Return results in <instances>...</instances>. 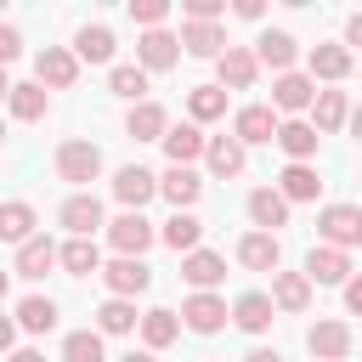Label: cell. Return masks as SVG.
Listing matches in <instances>:
<instances>
[{"instance_id":"cell-25","label":"cell","mask_w":362,"mask_h":362,"mask_svg":"<svg viewBox=\"0 0 362 362\" xmlns=\"http://www.w3.org/2000/svg\"><path fill=\"white\" fill-rule=\"evenodd\" d=\"M272 317H277V305H272L266 294H238V300H232V322H238L243 334H266Z\"/></svg>"},{"instance_id":"cell-37","label":"cell","mask_w":362,"mask_h":362,"mask_svg":"<svg viewBox=\"0 0 362 362\" xmlns=\"http://www.w3.org/2000/svg\"><path fill=\"white\" fill-rule=\"evenodd\" d=\"M187 113H192V124L221 119V113H226V90H221V85H192V90H187Z\"/></svg>"},{"instance_id":"cell-22","label":"cell","mask_w":362,"mask_h":362,"mask_svg":"<svg viewBox=\"0 0 362 362\" xmlns=\"http://www.w3.org/2000/svg\"><path fill=\"white\" fill-rule=\"evenodd\" d=\"M277 192H283V204H311V198L322 192V175H317L311 164H288V170L277 175Z\"/></svg>"},{"instance_id":"cell-36","label":"cell","mask_w":362,"mask_h":362,"mask_svg":"<svg viewBox=\"0 0 362 362\" xmlns=\"http://www.w3.org/2000/svg\"><path fill=\"white\" fill-rule=\"evenodd\" d=\"M130 328H141L136 300H102L96 305V334H130Z\"/></svg>"},{"instance_id":"cell-47","label":"cell","mask_w":362,"mask_h":362,"mask_svg":"<svg viewBox=\"0 0 362 362\" xmlns=\"http://www.w3.org/2000/svg\"><path fill=\"white\" fill-rule=\"evenodd\" d=\"M345 45H362V11L345 17Z\"/></svg>"},{"instance_id":"cell-39","label":"cell","mask_w":362,"mask_h":362,"mask_svg":"<svg viewBox=\"0 0 362 362\" xmlns=\"http://www.w3.org/2000/svg\"><path fill=\"white\" fill-rule=\"evenodd\" d=\"M6 102H11V113H17L23 124L45 119V107H51V102H45V85H11V96H6Z\"/></svg>"},{"instance_id":"cell-3","label":"cell","mask_w":362,"mask_h":362,"mask_svg":"<svg viewBox=\"0 0 362 362\" xmlns=\"http://www.w3.org/2000/svg\"><path fill=\"white\" fill-rule=\"evenodd\" d=\"M317 232H322L328 249H351V243H362V204H328V209L317 215Z\"/></svg>"},{"instance_id":"cell-44","label":"cell","mask_w":362,"mask_h":362,"mask_svg":"<svg viewBox=\"0 0 362 362\" xmlns=\"http://www.w3.org/2000/svg\"><path fill=\"white\" fill-rule=\"evenodd\" d=\"M17 51H23V34H17L11 23H0V68H6V62H11Z\"/></svg>"},{"instance_id":"cell-31","label":"cell","mask_w":362,"mask_h":362,"mask_svg":"<svg viewBox=\"0 0 362 362\" xmlns=\"http://www.w3.org/2000/svg\"><path fill=\"white\" fill-rule=\"evenodd\" d=\"M57 266V243L45 238V232H34L23 249H17V277H45Z\"/></svg>"},{"instance_id":"cell-42","label":"cell","mask_w":362,"mask_h":362,"mask_svg":"<svg viewBox=\"0 0 362 362\" xmlns=\"http://www.w3.org/2000/svg\"><path fill=\"white\" fill-rule=\"evenodd\" d=\"M130 17H136L141 28H164V17H170V0H130Z\"/></svg>"},{"instance_id":"cell-38","label":"cell","mask_w":362,"mask_h":362,"mask_svg":"<svg viewBox=\"0 0 362 362\" xmlns=\"http://www.w3.org/2000/svg\"><path fill=\"white\" fill-rule=\"evenodd\" d=\"M17 322H23L28 334H51V328H57V300H51V294H28V300L17 305Z\"/></svg>"},{"instance_id":"cell-7","label":"cell","mask_w":362,"mask_h":362,"mask_svg":"<svg viewBox=\"0 0 362 362\" xmlns=\"http://www.w3.org/2000/svg\"><path fill=\"white\" fill-rule=\"evenodd\" d=\"M226 317H232V311H226L221 294H187V300H181V322H187L192 334H221Z\"/></svg>"},{"instance_id":"cell-4","label":"cell","mask_w":362,"mask_h":362,"mask_svg":"<svg viewBox=\"0 0 362 362\" xmlns=\"http://www.w3.org/2000/svg\"><path fill=\"white\" fill-rule=\"evenodd\" d=\"M255 74H260V62H255L249 45H226V51L215 57V85H221V90H249Z\"/></svg>"},{"instance_id":"cell-21","label":"cell","mask_w":362,"mask_h":362,"mask_svg":"<svg viewBox=\"0 0 362 362\" xmlns=\"http://www.w3.org/2000/svg\"><path fill=\"white\" fill-rule=\"evenodd\" d=\"M204 141H209V136H204L198 124H170V130H164L170 164H187V170H192V158H204Z\"/></svg>"},{"instance_id":"cell-32","label":"cell","mask_w":362,"mask_h":362,"mask_svg":"<svg viewBox=\"0 0 362 362\" xmlns=\"http://www.w3.org/2000/svg\"><path fill=\"white\" fill-rule=\"evenodd\" d=\"M175 334H181V317H175L170 305H153V311H141V339H147V351H164V345H175Z\"/></svg>"},{"instance_id":"cell-15","label":"cell","mask_w":362,"mask_h":362,"mask_svg":"<svg viewBox=\"0 0 362 362\" xmlns=\"http://www.w3.org/2000/svg\"><path fill=\"white\" fill-rule=\"evenodd\" d=\"M311 102H317L311 74H277V85H272V107H283V113H305Z\"/></svg>"},{"instance_id":"cell-35","label":"cell","mask_w":362,"mask_h":362,"mask_svg":"<svg viewBox=\"0 0 362 362\" xmlns=\"http://www.w3.org/2000/svg\"><path fill=\"white\" fill-rule=\"evenodd\" d=\"M345 74H351V51H345V45H311V85H317V79L334 85V79H345Z\"/></svg>"},{"instance_id":"cell-54","label":"cell","mask_w":362,"mask_h":362,"mask_svg":"<svg viewBox=\"0 0 362 362\" xmlns=\"http://www.w3.org/2000/svg\"><path fill=\"white\" fill-rule=\"evenodd\" d=\"M6 288H11V272H0V300H6Z\"/></svg>"},{"instance_id":"cell-13","label":"cell","mask_w":362,"mask_h":362,"mask_svg":"<svg viewBox=\"0 0 362 362\" xmlns=\"http://www.w3.org/2000/svg\"><path fill=\"white\" fill-rule=\"evenodd\" d=\"M238 260H243L249 272H277V266H283V243H277L272 232H243V238H238Z\"/></svg>"},{"instance_id":"cell-19","label":"cell","mask_w":362,"mask_h":362,"mask_svg":"<svg viewBox=\"0 0 362 362\" xmlns=\"http://www.w3.org/2000/svg\"><path fill=\"white\" fill-rule=\"evenodd\" d=\"M277 311H305L311 305V283L305 272H272V294H266Z\"/></svg>"},{"instance_id":"cell-18","label":"cell","mask_w":362,"mask_h":362,"mask_svg":"<svg viewBox=\"0 0 362 362\" xmlns=\"http://www.w3.org/2000/svg\"><path fill=\"white\" fill-rule=\"evenodd\" d=\"M181 277H187L198 294H209V288L226 277V260H221L215 249H192V255H181Z\"/></svg>"},{"instance_id":"cell-10","label":"cell","mask_w":362,"mask_h":362,"mask_svg":"<svg viewBox=\"0 0 362 362\" xmlns=\"http://www.w3.org/2000/svg\"><path fill=\"white\" fill-rule=\"evenodd\" d=\"M232 136H238V147H260V141H272V136H277V113H272V107H260V102H249V107H238Z\"/></svg>"},{"instance_id":"cell-11","label":"cell","mask_w":362,"mask_h":362,"mask_svg":"<svg viewBox=\"0 0 362 362\" xmlns=\"http://www.w3.org/2000/svg\"><path fill=\"white\" fill-rule=\"evenodd\" d=\"M153 192H158V175L141 170V164H124V170L113 175V198H119L124 209H136V215H141V204H147Z\"/></svg>"},{"instance_id":"cell-2","label":"cell","mask_w":362,"mask_h":362,"mask_svg":"<svg viewBox=\"0 0 362 362\" xmlns=\"http://www.w3.org/2000/svg\"><path fill=\"white\" fill-rule=\"evenodd\" d=\"M153 238H158V232H153V221H147V215H136V209H124L119 221H107V243H113L124 260H141V255L153 249Z\"/></svg>"},{"instance_id":"cell-34","label":"cell","mask_w":362,"mask_h":362,"mask_svg":"<svg viewBox=\"0 0 362 362\" xmlns=\"http://www.w3.org/2000/svg\"><path fill=\"white\" fill-rule=\"evenodd\" d=\"M181 45L192 57H221L226 51V34H221V23H181Z\"/></svg>"},{"instance_id":"cell-28","label":"cell","mask_w":362,"mask_h":362,"mask_svg":"<svg viewBox=\"0 0 362 362\" xmlns=\"http://www.w3.org/2000/svg\"><path fill=\"white\" fill-rule=\"evenodd\" d=\"M124 130H130L136 141H164V130H170V113H164L158 102H136V107H130V119H124Z\"/></svg>"},{"instance_id":"cell-33","label":"cell","mask_w":362,"mask_h":362,"mask_svg":"<svg viewBox=\"0 0 362 362\" xmlns=\"http://www.w3.org/2000/svg\"><path fill=\"white\" fill-rule=\"evenodd\" d=\"M345 113H351L345 90H317V102H311V130H317V136H328V130H339V124H345Z\"/></svg>"},{"instance_id":"cell-8","label":"cell","mask_w":362,"mask_h":362,"mask_svg":"<svg viewBox=\"0 0 362 362\" xmlns=\"http://www.w3.org/2000/svg\"><path fill=\"white\" fill-rule=\"evenodd\" d=\"M305 345H311L317 362H345V356H351V328L334 322V317H322V322L305 328Z\"/></svg>"},{"instance_id":"cell-16","label":"cell","mask_w":362,"mask_h":362,"mask_svg":"<svg viewBox=\"0 0 362 362\" xmlns=\"http://www.w3.org/2000/svg\"><path fill=\"white\" fill-rule=\"evenodd\" d=\"M249 221H255L260 232L277 238V226H288V204H283V192H277V187H255V192H249Z\"/></svg>"},{"instance_id":"cell-23","label":"cell","mask_w":362,"mask_h":362,"mask_svg":"<svg viewBox=\"0 0 362 362\" xmlns=\"http://www.w3.org/2000/svg\"><path fill=\"white\" fill-rule=\"evenodd\" d=\"M62 226H68L74 238H90V232L102 226V204H96V192H74V198L62 204Z\"/></svg>"},{"instance_id":"cell-26","label":"cell","mask_w":362,"mask_h":362,"mask_svg":"<svg viewBox=\"0 0 362 362\" xmlns=\"http://www.w3.org/2000/svg\"><path fill=\"white\" fill-rule=\"evenodd\" d=\"M34 226H40V221H34V204H23V198L0 204V243H17V249H23V243L34 238Z\"/></svg>"},{"instance_id":"cell-30","label":"cell","mask_w":362,"mask_h":362,"mask_svg":"<svg viewBox=\"0 0 362 362\" xmlns=\"http://www.w3.org/2000/svg\"><path fill=\"white\" fill-rule=\"evenodd\" d=\"M158 238H164L175 255H192V249H198V238H204V221H198L192 209H175V215L164 221V232H158Z\"/></svg>"},{"instance_id":"cell-24","label":"cell","mask_w":362,"mask_h":362,"mask_svg":"<svg viewBox=\"0 0 362 362\" xmlns=\"http://www.w3.org/2000/svg\"><path fill=\"white\" fill-rule=\"evenodd\" d=\"M57 266H62L68 277H90V272H102V249H96L90 238H68V243L57 249Z\"/></svg>"},{"instance_id":"cell-43","label":"cell","mask_w":362,"mask_h":362,"mask_svg":"<svg viewBox=\"0 0 362 362\" xmlns=\"http://www.w3.org/2000/svg\"><path fill=\"white\" fill-rule=\"evenodd\" d=\"M181 11H187V23H215L226 11V0H181Z\"/></svg>"},{"instance_id":"cell-27","label":"cell","mask_w":362,"mask_h":362,"mask_svg":"<svg viewBox=\"0 0 362 362\" xmlns=\"http://www.w3.org/2000/svg\"><path fill=\"white\" fill-rule=\"evenodd\" d=\"M74 57L79 62H113V28L107 23H85L74 34Z\"/></svg>"},{"instance_id":"cell-50","label":"cell","mask_w":362,"mask_h":362,"mask_svg":"<svg viewBox=\"0 0 362 362\" xmlns=\"http://www.w3.org/2000/svg\"><path fill=\"white\" fill-rule=\"evenodd\" d=\"M6 362H45V356H40V351H28V345H23V351H11V356H6Z\"/></svg>"},{"instance_id":"cell-17","label":"cell","mask_w":362,"mask_h":362,"mask_svg":"<svg viewBox=\"0 0 362 362\" xmlns=\"http://www.w3.org/2000/svg\"><path fill=\"white\" fill-rule=\"evenodd\" d=\"M345 277H351V255H345V249L317 243V249L305 255V283H345Z\"/></svg>"},{"instance_id":"cell-1","label":"cell","mask_w":362,"mask_h":362,"mask_svg":"<svg viewBox=\"0 0 362 362\" xmlns=\"http://www.w3.org/2000/svg\"><path fill=\"white\" fill-rule=\"evenodd\" d=\"M57 175L74 181V187L96 181V175H102V147H96V141H79V136L62 141V147H57Z\"/></svg>"},{"instance_id":"cell-14","label":"cell","mask_w":362,"mask_h":362,"mask_svg":"<svg viewBox=\"0 0 362 362\" xmlns=\"http://www.w3.org/2000/svg\"><path fill=\"white\" fill-rule=\"evenodd\" d=\"M294 57H300V45H294V34H283V28H266V34L255 40V62H266V68H277V74H294Z\"/></svg>"},{"instance_id":"cell-6","label":"cell","mask_w":362,"mask_h":362,"mask_svg":"<svg viewBox=\"0 0 362 362\" xmlns=\"http://www.w3.org/2000/svg\"><path fill=\"white\" fill-rule=\"evenodd\" d=\"M74 79H79V57H74V51H62V45H45V51L34 57V85L68 90Z\"/></svg>"},{"instance_id":"cell-46","label":"cell","mask_w":362,"mask_h":362,"mask_svg":"<svg viewBox=\"0 0 362 362\" xmlns=\"http://www.w3.org/2000/svg\"><path fill=\"white\" fill-rule=\"evenodd\" d=\"M232 11H238V17H243V23H260V11H266V6H260V0H238V6H232Z\"/></svg>"},{"instance_id":"cell-41","label":"cell","mask_w":362,"mask_h":362,"mask_svg":"<svg viewBox=\"0 0 362 362\" xmlns=\"http://www.w3.org/2000/svg\"><path fill=\"white\" fill-rule=\"evenodd\" d=\"M62 362H102V334L96 328H74L62 339Z\"/></svg>"},{"instance_id":"cell-40","label":"cell","mask_w":362,"mask_h":362,"mask_svg":"<svg viewBox=\"0 0 362 362\" xmlns=\"http://www.w3.org/2000/svg\"><path fill=\"white\" fill-rule=\"evenodd\" d=\"M107 85H113V96H124V102H141V96H147V74H141V62H119V68L107 74Z\"/></svg>"},{"instance_id":"cell-49","label":"cell","mask_w":362,"mask_h":362,"mask_svg":"<svg viewBox=\"0 0 362 362\" xmlns=\"http://www.w3.org/2000/svg\"><path fill=\"white\" fill-rule=\"evenodd\" d=\"M345 124H351V136L362 141V107H351V113H345Z\"/></svg>"},{"instance_id":"cell-52","label":"cell","mask_w":362,"mask_h":362,"mask_svg":"<svg viewBox=\"0 0 362 362\" xmlns=\"http://www.w3.org/2000/svg\"><path fill=\"white\" fill-rule=\"evenodd\" d=\"M119 362H153V351H124Z\"/></svg>"},{"instance_id":"cell-9","label":"cell","mask_w":362,"mask_h":362,"mask_svg":"<svg viewBox=\"0 0 362 362\" xmlns=\"http://www.w3.org/2000/svg\"><path fill=\"white\" fill-rule=\"evenodd\" d=\"M136 57H141V74H164V68H175L181 40H175L170 28H147V34L136 40Z\"/></svg>"},{"instance_id":"cell-53","label":"cell","mask_w":362,"mask_h":362,"mask_svg":"<svg viewBox=\"0 0 362 362\" xmlns=\"http://www.w3.org/2000/svg\"><path fill=\"white\" fill-rule=\"evenodd\" d=\"M6 96H11V79H6V68H0V102H6Z\"/></svg>"},{"instance_id":"cell-29","label":"cell","mask_w":362,"mask_h":362,"mask_svg":"<svg viewBox=\"0 0 362 362\" xmlns=\"http://www.w3.org/2000/svg\"><path fill=\"white\" fill-rule=\"evenodd\" d=\"M204 158H209V175H221V181H226V175H238V170H243V158H249V153L238 147V136H209V141H204Z\"/></svg>"},{"instance_id":"cell-48","label":"cell","mask_w":362,"mask_h":362,"mask_svg":"<svg viewBox=\"0 0 362 362\" xmlns=\"http://www.w3.org/2000/svg\"><path fill=\"white\" fill-rule=\"evenodd\" d=\"M11 345H17V322H11V317H0V351H11Z\"/></svg>"},{"instance_id":"cell-12","label":"cell","mask_w":362,"mask_h":362,"mask_svg":"<svg viewBox=\"0 0 362 362\" xmlns=\"http://www.w3.org/2000/svg\"><path fill=\"white\" fill-rule=\"evenodd\" d=\"M158 192H164L175 209H192V204L204 198V175H198V170H187V164H170V170L158 175Z\"/></svg>"},{"instance_id":"cell-5","label":"cell","mask_w":362,"mask_h":362,"mask_svg":"<svg viewBox=\"0 0 362 362\" xmlns=\"http://www.w3.org/2000/svg\"><path fill=\"white\" fill-rule=\"evenodd\" d=\"M102 283H107V294L113 300H136V294H147V283H153V266L147 260H113V266H102Z\"/></svg>"},{"instance_id":"cell-55","label":"cell","mask_w":362,"mask_h":362,"mask_svg":"<svg viewBox=\"0 0 362 362\" xmlns=\"http://www.w3.org/2000/svg\"><path fill=\"white\" fill-rule=\"evenodd\" d=\"M0 141H6V124H0Z\"/></svg>"},{"instance_id":"cell-20","label":"cell","mask_w":362,"mask_h":362,"mask_svg":"<svg viewBox=\"0 0 362 362\" xmlns=\"http://www.w3.org/2000/svg\"><path fill=\"white\" fill-rule=\"evenodd\" d=\"M272 141H277L294 164H305V158L317 153V141H322V136L311 130V119H288V124H277V136H272Z\"/></svg>"},{"instance_id":"cell-51","label":"cell","mask_w":362,"mask_h":362,"mask_svg":"<svg viewBox=\"0 0 362 362\" xmlns=\"http://www.w3.org/2000/svg\"><path fill=\"white\" fill-rule=\"evenodd\" d=\"M243 362H283V356H277V351H266V345H260V351H249V356H243Z\"/></svg>"},{"instance_id":"cell-45","label":"cell","mask_w":362,"mask_h":362,"mask_svg":"<svg viewBox=\"0 0 362 362\" xmlns=\"http://www.w3.org/2000/svg\"><path fill=\"white\" fill-rule=\"evenodd\" d=\"M345 305L362 317V277H345Z\"/></svg>"}]
</instances>
